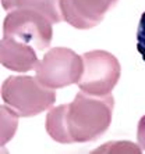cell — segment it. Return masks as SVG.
<instances>
[{
    "label": "cell",
    "instance_id": "obj_3",
    "mask_svg": "<svg viewBox=\"0 0 145 154\" xmlns=\"http://www.w3.org/2000/svg\"><path fill=\"white\" fill-rule=\"evenodd\" d=\"M84 69L82 56L67 47H53L39 61L36 79L46 88L60 89L78 83Z\"/></svg>",
    "mask_w": 145,
    "mask_h": 154
},
{
    "label": "cell",
    "instance_id": "obj_5",
    "mask_svg": "<svg viewBox=\"0 0 145 154\" xmlns=\"http://www.w3.org/2000/svg\"><path fill=\"white\" fill-rule=\"evenodd\" d=\"M84 69L78 81L81 92L94 96H106L120 79V63L105 50H92L82 56Z\"/></svg>",
    "mask_w": 145,
    "mask_h": 154
},
{
    "label": "cell",
    "instance_id": "obj_11",
    "mask_svg": "<svg viewBox=\"0 0 145 154\" xmlns=\"http://www.w3.org/2000/svg\"><path fill=\"white\" fill-rule=\"evenodd\" d=\"M117 147H113L112 143H108V144H103V146L101 147V149H98V150H95L96 153H102V151H110V153H114L116 150H120L119 146H124L123 150L124 151H133V153H140L141 151V147H137L134 143H127V142H119V143H116Z\"/></svg>",
    "mask_w": 145,
    "mask_h": 154
},
{
    "label": "cell",
    "instance_id": "obj_8",
    "mask_svg": "<svg viewBox=\"0 0 145 154\" xmlns=\"http://www.w3.org/2000/svg\"><path fill=\"white\" fill-rule=\"evenodd\" d=\"M59 3L60 0H2V6L4 10L11 11L15 8L36 10L46 15L53 24H57L63 20Z\"/></svg>",
    "mask_w": 145,
    "mask_h": 154
},
{
    "label": "cell",
    "instance_id": "obj_13",
    "mask_svg": "<svg viewBox=\"0 0 145 154\" xmlns=\"http://www.w3.org/2000/svg\"><path fill=\"white\" fill-rule=\"evenodd\" d=\"M137 140L138 144L142 150L145 151V115L140 119L138 122V128H137Z\"/></svg>",
    "mask_w": 145,
    "mask_h": 154
},
{
    "label": "cell",
    "instance_id": "obj_1",
    "mask_svg": "<svg viewBox=\"0 0 145 154\" xmlns=\"http://www.w3.org/2000/svg\"><path fill=\"white\" fill-rule=\"evenodd\" d=\"M113 107L114 101L110 93L106 96L77 93L67 111V126L72 143H87L101 137L110 126Z\"/></svg>",
    "mask_w": 145,
    "mask_h": 154
},
{
    "label": "cell",
    "instance_id": "obj_9",
    "mask_svg": "<svg viewBox=\"0 0 145 154\" xmlns=\"http://www.w3.org/2000/svg\"><path fill=\"white\" fill-rule=\"evenodd\" d=\"M67 111H69V104H62L50 108L46 115V132L53 140L64 144L72 143L67 126Z\"/></svg>",
    "mask_w": 145,
    "mask_h": 154
},
{
    "label": "cell",
    "instance_id": "obj_6",
    "mask_svg": "<svg viewBox=\"0 0 145 154\" xmlns=\"http://www.w3.org/2000/svg\"><path fill=\"white\" fill-rule=\"evenodd\" d=\"M119 0H60L63 20L77 29H89L101 24L106 13Z\"/></svg>",
    "mask_w": 145,
    "mask_h": 154
},
{
    "label": "cell",
    "instance_id": "obj_12",
    "mask_svg": "<svg viewBox=\"0 0 145 154\" xmlns=\"http://www.w3.org/2000/svg\"><path fill=\"white\" fill-rule=\"evenodd\" d=\"M137 49L141 54L142 60L145 61V11L141 15L140 24H138V31H137Z\"/></svg>",
    "mask_w": 145,
    "mask_h": 154
},
{
    "label": "cell",
    "instance_id": "obj_10",
    "mask_svg": "<svg viewBox=\"0 0 145 154\" xmlns=\"http://www.w3.org/2000/svg\"><path fill=\"white\" fill-rule=\"evenodd\" d=\"M17 117L20 115L11 107H2V144L7 143L13 137V133L17 128Z\"/></svg>",
    "mask_w": 145,
    "mask_h": 154
},
{
    "label": "cell",
    "instance_id": "obj_7",
    "mask_svg": "<svg viewBox=\"0 0 145 154\" xmlns=\"http://www.w3.org/2000/svg\"><path fill=\"white\" fill-rule=\"evenodd\" d=\"M0 61L3 67L17 72L35 71L39 65L35 47L6 36L0 43Z\"/></svg>",
    "mask_w": 145,
    "mask_h": 154
},
{
    "label": "cell",
    "instance_id": "obj_2",
    "mask_svg": "<svg viewBox=\"0 0 145 154\" xmlns=\"http://www.w3.org/2000/svg\"><path fill=\"white\" fill-rule=\"evenodd\" d=\"M2 99L20 117H34L53 106L56 93L54 89L42 85L36 76L11 75L2 85Z\"/></svg>",
    "mask_w": 145,
    "mask_h": 154
},
{
    "label": "cell",
    "instance_id": "obj_4",
    "mask_svg": "<svg viewBox=\"0 0 145 154\" xmlns=\"http://www.w3.org/2000/svg\"><path fill=\"white\" fill-rule=\"evenodd\" d=\"M52 24L53 22L39 11L15 8L4 20L3 33L6 38L31 45L36 50H45L50 46L53 38Z\"/></svg>",
    "mask_w": 145,
    "mask_h": 154
}]
</instances>
